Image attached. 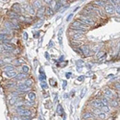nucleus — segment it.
<instances>
[{"mask_svg": "<svg viewBox=\"0 0 120 120\" xmlns=\"http://www.w3.org/2000/svg\"><path fill=\"white\" fill-rule=\"evenodd\" d=\"M78 18H80L81 20H83L86 25L88 26H91V25H94L95 24V21H94V18L91 17V16H87V15H80L78 16Z\"/></svg>", "mask_w": 120, "mask_h": 120, "instance_id": "nucleus-1", "label": "nucleus"}, {"mask_svg": "<svg viewBox=\"0 0 120 120\" xmlns=\"http://www.w3.org/2000/svg\"><path fill=\"white\" fill-rule=\"evenodd\" d=\"M16 113H17V115H29V116L32 115V112L30 111L29 109L24 108V106L20 107V108H17L16 109Z\"/></svg>", "mask_w": 120, "mask_h": 120, "instance_id": "nucleus-2", "label": "nucleus"}, {"mask_svg": "<svg viewBox=\"0 0 120 120\" xmlns=\"http://www.w3.org/2000/svg\"><path fill=\"white\" fill-rule=\"evenodd\" d=\"M104 12L108 15H112L114 13V7L112 4H106L104 6Z\"/></svg>", "mask_w": 120, "mask_h": 120, "instance_id": "nucleus-3", "label": "nucleus"}, {"mask_svg": "<svg viewBox=\"0 0 120 120\" xmlns=\"http://www.w3.org/2000/svg\"><path fill=\"white\" fill-rule=\"evenodd\" d=\"M80 15H87V16H91V17H95V12H93V11H90V10H88V9H86V8H84L83 9V11H82V13L80 14Z\"/></svg>", "mask_w": 120, "mask_h": 120, "instance_id": "nucleus-4", "label": "nucleus"}, {"mask_svg": "<svg viewBox=\"0 0 120 120\" xmlns=\"http://www.w3.org/2000/svg\"><path fill=\"white\" fill-rule=\"evenodd\" d=\"M4 27H5V28H7V29H9L10 31H13V30H19V26L14 25L13 23L10 22V20H9V21H5V22H4Z\"/></svg>", "mask_w": 120, "mask_h": 120, "instance_id": "nucleus-5", "label": "nucleus"}, {"mask_svg": "<svg viewBox=\"0 0 120 120\" xmlns=\"http://www.w3.org/2000/svg\"><path fill=\"white\" fill-rule=\"evenodd\" d=\"M12 11L15 12V13L18 14V15H21V13L24 12V10L21 8V6L19 5L18 3H15V4H14V5L12 6Z\"/></svg>", "mask_w": 120, "mask_h": 120, "instance_id": "nucleus-6", "label": "nucleus"}, {"mask_svg": "<svg viewBox=\"0 0 120 120\" xmlns=\"http://www.w3.org/2000/svg\"><path fill=\"white\" fill-rule=\"evenodd\" d=\"M92 4L94 6L100 8V7H104L107 4V1H106V0H94V1L92 2Z\"/></svg>", "mask_w": 120, "mask_h": 120, "instance_id": "nucleus-7", "label": "nucleus"}, {"mask_svg": "<svg viewBox=\"0 0 120 120\" xmlns=\"http://www.w3.org/2000/svg\"><path fill=\"white\" fill-rule=\"evenodd\" d=\"M72 36V39L74 41H80V39H83L85 38L84 33H75V34H71Z\"/></svg>", "mask_w": 120, "mask_h": 120, "instance_id": "nucleus-8", "label": "nucleus"}, {"mask_svg": "<svg viewBox=\"0 0 120 120\" xmlns=\"http://www.w3.org/2000/svg\"><path fill=\"white\" fill-rule=\"evenodd\" d=\"M45 15V8L44 7H41V8H38V12H37V16L38 18H41L43 17V15Z\"/></svg>", "mask_w": 120, "mask_h": 120, "instance_id": "nucleus-9", "label": "nucleus"}, {"mask_svg": "<svg viewBox=\"0 0 120 120\" xmlns=\"http://www.w3.org/2000/svg\"><path fill=\"white\" fill-rule=\"evenodd\" d=\"M25 9H26V11H28L31 15H35L36 14V9L33 7L32 4H28V5H24Z\"/></svg>", "mask_w": 120, "mask_h": 120, "instance_id": "nucleus-10", "label": "nucleus"}, {"mask_svg": "<svg viewBox=\"0 0 120 120\" xmlns=\"http://www.w3.org/2000/svg\"><path fill=\"white\" fill-rule=\"evenodd\" d=\"M104 96L111 99V98L113 97V92L111 90V88H106L104 90Z\"/></svg>", "mask_w": 120, "mask_h": 120, "instance_id": "nucleus-11", "label": "nucleus"}, {"mask_svg": "<svg viewBox=\"0 0 120 120\" xmlns=\"http://www.w3.org/2000/svg\"><path fill=\"white\" fill-rule=\"evenodd\" d=\"M90 105L92 106V108H99V109H101V107H102V104L100 103V100H92V101L90 102Z\"/></svg>", "mask_w": 120, "mask_h": 120, "instance_id": "nucleus-12", "label": "nucleus"}, {"mask_svg": "<svg viewBox=\"0 0 120 120\" xmlns=\"http://www.w3.org/2000/svg\"><path fill=\"white\" fill-rule=\"evenodd\" d=\"M82 119H95V117H94V114L91 112H87L83 115Z\"/></svg>", "mask_w": 120, "mask_h": 120, "instance_id": "nucleus-13", "label": "nucleus"}, {"mask_svg": "<svg viewBox=\"0 0 120 120\" xmlns=\"http://www.w3.org/2000/svg\"><path fill=\"white\" fill-rule=\"evenodd\" d=\"M27 74L28 73H19L18 75L16 74V76L15 77V81H20V80H24V79H26L27 78Z\"/></svg>", "mask_w": 120, "mask_h": 120, "instance_id": "nucleus-14", "label": "nucleus"}, {"mask_svg": "<svg viewBox=\"0 0 120 120\" xmlns=\"http://www.w3.org/2000/svg\"><path fill=\"white\" fill-rule=\"evenodd\" d=\"M7 15L10 18H17V19H18V16H19V15L16 14L15 12H14V11H8L7 12Z\"/></svg>", "mask_w": 120, "mask_h": 120, "instance_id": "nucleus-15", "label": "nucleus"}, {"mask_svg": "<svg viewBox=\"0 0 120 120\" xmlns=\"http://www.w3.org/2000/svg\"><path fill=\"white\" fill-rule=\"evenodd\" d=\"M45 15L47 16H52L54 15V10L51 7H47L45 8Z\"/></svg>", "mask_w": 120, "mask_h": 120, "instance_id": "nucleus-16", "label": "nucleus"}, {"mask_svg": "<svg viewBox=\"0 0 120 120\" xmlns=\"http://www.w3.org/2000/svg\"><path fill=\"white\" fill-rule=\"evenodd\" d=\"M18 100H21L18 96H12L11 99H9L8 102H9L10 105H15V103L16 101H18Z\"/></svg>", "mask_w": 120, "mask_h": 120, "instance_id": "nucleus-17", "label": "nucleus"}, {"mask_svg": "<svg viewBox=\"0 0 120 120\" xmlns=\"http://www.w3.org/2000/svg\"><path fill=\"white\" fill-rule=\"evenodd\" d=\"M63 29H60V31L58 33V41L60 45H63Z\"/></svg>", "mask_w": 120, "mask_h": 120, "instance_id": "nucleus-18", "label": "nucleus"}, {"mask_svg": "<svg viewBox=\"0 0 120 120\" xmlns=\"http://www.w3.org/2000/svg\"><path fill=\"white\" fill-rule=\"evenodd\" d=\"M28 99H29L30 102H33L34 103L35 99H36V93L33 92V91H29L28 92Z\"/></svg>", "mask_w": 120, "mask_h": 120, "instance_id": "nucleus-19", "label": "nucleus"}, {"mask_svg": "<svg viewBox=\"0 0 120 120\" xmlns=\"http://www.w3.org/2000/svg\"><path fill=\"white\" fill-rule=\"evenodd\" d=\"M17 72L15 71V69H14V70H10V71H7L6 72V75L9 77V78H15L16 76Z\"/></svg>", "mask_w": 120, "mask_h": 120, "instance_id": "nucleus-20", "label": "nucleus"}, {"mask_svg": "<svg viewBox=\"0 0 120 120\" xmlns=\"http://www.w3.org/2000/svg\"><path fill=\"white\" fill-rule=\"evenodd\" d=\"M14 69H15V67L14 65H11V64H9V65H5L3 68H2V70L4 72H7V71H10V70H14Z\"/></svg>", "mask_w": 120, "mask_h": 120, "instance_id": "nucleus-21", "label": "nucleus"}, {"mask_svg": "<svg viewBox=\"0 0 120 120\" xmlns=\"http://www.w3.org/2000/svg\"><path fill=\"white\" fill-rule=\"evenodd\" d=\"M81 49H82V51H83V54H84V56H87L88 54H89V47L88 46H86V45H85V46H83V47H81Z\"/></svg>", "mask_w": 120, "mask_h": 120, "instance_id": "nucleus-22", "label": "nucleus"}, {"mask_svg": "<svg viewBox=\"0 0 120 120\" xmlns=\"http://www.w3.org/2000/svg\"><path fill=\"white\" fill-rule=\"evenodd\" d=\"M32 5H33V7L35 9H38V8L41 7V0H35Z\"/></svg>", "mask_w": 120, "mask_h": 120, "instance_id": "nucleus-23", "label": "nucleus"}, {"mask_svg": "<svg viewBox=\"0 0 120 120\" xmlns=\"http://www.w3.org/2000/svg\"><path fill=\"white\" fill-rule=\"evenodd\" d=\"M56 3H57V4H55V6H54V8H53L54 12H58V11H60V9H61V7L63 6V5H62V3L60 2L59 0H58V1H57Z\"/></svg>", "mask_w": 120, "mask_h": 120, "instance_id": "nucleus-24", "label": "nucleus"}, {"mask_svg": "<svg viewBox=\"0 0 120 120\" xmlns=\"http://www.w3.org/2000/svg\"><path fill=\"white\" fill-rule=\"evenodd\" d=\"M101 111L103 112H105V113H109V112H111V109H109V108L108 105H104V106L101 107Z\"/></svg>", "mask_w": 120, "mask_h": 120, "instance_id": "nucleus-25", "label": "nucleus"}, {"mask_svg": "<svg viewBox=\"0 0 120 120\" xmlns=\"http://www.w3.org/2000/svg\"><path fill=\"white\" fill-rule=\"evenodd\" d=\"M15 86H16L15 81H11V82H9V83L6 85V87H7V88H11V87H15Z\"/></svg>", "mask_w": 120, "mask_h": 120, "instance_id": "nucleus-26", "label": "nucleus"}, {"mask_svg": "<svg viewBox=\"0 0 120 120\" xmlns=\"http://www.w3.org/2000/svg\"><path fill=\"white\" fill-rule=\"evenodd\" d=\"M109 103H111V105H112V107H114V108L119 107V103H118L117 100H112V101H109Z\"/></svg>", "mask_w": 120, "mask_h": 120, "instance_id": "nucleus-27", "label": "nucleus"}, {"mask_svg": "<svg viewBox=\"0 0 120 120\" xmlns=\"http://www.w3.org/2000/svg\"><path fill=\"white\" fill-rule=\"evenodd\" d=\"M24 84H25L26 86H32V85H33V80L27 79V80H25V81H24Z\"/></svg>", "mask_w": 120, "mask_h": 120, "instance_id": "nucleus-28", "label": "nucleus"}, {"mask_svg": "<svg viewBox=\"0 0 120 120\" xmlns=\"http://www.w3.org/2000/svg\"><path fill=\"white\" fill-rule=\"evenodd\" d=\"M18 19L17 18H11V19H10V22H11V23H13L14 25H16V26H18Z\"/></svg>", "mask_w": 120, "mask_h": 120, "instance_id": "nucleus-29", "label": "nucleus"}, {"mask_svg": "<svg viewBox=\"0 0 120 120\" xmlns=\"http://www.w3.org/2000/svg\"><path fill=\"white\" fill-rule=\"evenodd\" d=\"M15 108H20V107H23L24 106V102H22V101H16L15 103Z\"/></svg>", "mask_w": 120, "mask_h": 120, "instance_id": "nucleus-30", "label": "nucleus"}, {"mask_svg": "<svg viewBox=\"0 0 120 120\" xmlns=\"http://www.w3.org/2000/svg\"><path fill=\"white\" fill-rule=\"evenodd\" d=\"M97 116H98V119H106V114L103 112H101L99 114H97Z\"/></svg>", "mask_w": 120, "mask_h": 120, "instance_id": "nucleus-31", "label": "nucleus"}, {"mask_svg": "<svg viewBox=\"0 0 120 120\" xmlns=\"http://www.w3.org/2000/svg\"><path fill=\"white\" fill-rule=\"evenodd\" d=\"M29 70H30V68H29V66L28 65H23L22 66V72H24V73H28L29 72Z\"/></svg>", "mask_w": 120, "mask_h": 120, "instance_id": "nucleus-32", "label": "nucleus"}, {"mask_svg": "<svg viewBox=\"0 0 120 120\" xmlns=\"http://www.w3.org/2000/svg\"><path fill=\"white\" fill-rule=\"evenodd\" d=\"M104 55H105V53H104L103 51H101V52H99V53L96 55V58H97V59H99V60H103V58H104V57L102 58V56H104Z\"/></svg>", "mask_w": 120, "mask_h": 120, "instance_id": "nucleus-33", "label": "nucleus"}, {"mask_svg": "<svg viewBox=\"0 0 120 120\" xmlns=\"http://www.w3.org/2000/svg\"><path fill=\"white\" fill-rule=\"evenodd\" d=\"M38 79H39V81H41V82L45 81V80H46V76H45V74H41V75H39V77H38Z\"/></svg>", "mask_w": 120, "mask_h": 120, "instance_id": "nucleus-34", "label": "nucleus"}, {"mask_svg": "<svg viewBox=\"0 0 120 120\" xmlns=\"http://www.w3.org/2000/svg\"><path fill=\"white\" fill-rule=\"evenodd\" d=\"M41 86L43 89H47V88H48V86H47V84H46L44 81L41 82Z\"/></svg>", "mask_w": 120, "mask_h": 120, "instance_id": "nucleus-35", "label": "nucleus"}, {"mask_svg": "<svg viewBox=\"0 0 120 120\" xmlns=\"http://www.w3.org/2000/svg\"><path fill=\"white\" fill-rule=\"evenodd\" d=\"M63 108H62V106L61 105H58V114H62L63 113Z\"/></svg>", "mask_w": 120, "mask_h": 120, "instance_id": "nucleus-36", "label": "nucleus"}, {"mask_svg": "<svg viewBox=\"0 0 120 120\" xmlns=\"http://www.w3.org/2000/svg\"><path fill=\"white\" fill-rule=\"evenodd\" d=\"M86 90H87V89H86V87H84V88H83L82 93H81V98H83V97L86 95Z\"/></svg>", "mask_w": 120, "mask_h": 120, "instance_id": "nucleus-37", "label": "nucleus"}, {"mask_svg": "<svg viewBox=\"0 0 120 120\" xmlns=\"http://www.w3.org/2000/svg\"><path fill=\"white\" fill-rule=\"evenodd\" d=\"M41 25H42V21H39L38 23H37V24L34 26V28L38 29V28H39V27H41Z\"/></svg>", "mask_w": 120, "mask_h": 120, "instance_id": "nucleus-38", "label": "nucleus"}, {"mask_svg": "<svg viewBox=\"0 0 120 120\" xmlns=\"http://www.w3.org/2000/svg\"><path fill=\"white\" fill-rule=\"evenodd\" d=\"M72 17H73V13H72V14H70V15H69L67 16V18H66V21H70Z\"/></svg>", "mask_w": 120, "mask_h": 120, "instance_id": "nucleus-39", "label": "nucleus"}, {"mask_svg": "<svg viewBox=\"0 0 120 120\" xmlns=\"http://www.w3.org/2000/svg\"><path fill=\"white\" fill-rule=\"evenodd\" d=\"M23 39H24V41H27V39H28V34L26 32L23 33Z\"/></svg>", "mask_w": 120, "mask_h": 120, "instance_id": "nucleus-40", "label": "nucleus"}, {"mask_svg": "<svg viewBox=\"0 0 120 120\" xmlns=\"http://www.w3.org/2000/svg\"><path fill=\"white\" fill-rule=\"evenodd\" d=\"M59 1L62 3V5H64V4L67 3V0H59Z\"/></svg>", "mask_w": 120, "mask_h": 120, "instance_id": "nucleus-41", "label": "nucleus"}, {"mask_svg": "<svg viewBox=\"0 0 120 120\" xmlns=\"http://www.w3.org/2000/svg\"><path fill=\"white\" fill-rule=\"evenodd\" d=\"M84 79H85V76H81V77H78V80L80 82H83L84 81Z\"/></svg>", "mask_w": 120, "mask_h": 120, "instance_id": "nucleus-42", "label": "nucleus"}, {"mask_svg": "<svg viewBox=\"0 0 120 120\" xmlns=\"http://www.w3.org/2000/svg\"><path fill=\"white\" fill-rule=\"evenodd\" d=\"M66 85H67V82H66V81H65V80H64V81L63 82V88H64V89L65 88V86H66Z\"/></svg>", "mask_w": 120, "mask_h": 120, "instance_id": "nucleus-43", "label": "nucleus"}, {"mask_svg": "<svg viewBox=\"0 0 120 120\" xmlns=\"http://www.w3.org/2000/svg\"><path fill=\"white\" fill-rule=\"evenodd\" d=\"M114 86H115V89H117V90H119V86H119V83L115 84V85H114Z\"/></svg>", "mask_w": 120, "mask_h": 120, "instance_id": "nucleus-44", "label": "nucleus"}, {"mask_svg": "<svg viewBox=\"0 0 120 120\" xmlns=\"http://www.w3.org/2000/svg\"><path fill=\"white\" fill-rule=\"evenodd\" d=\"M39 73H41V74H44V70H43V68H39Z\"/></svg>", "mask_w": 120, "mask_h": 120, "instance_id": "nucleus-45", "label": "nucleus"}, {"mask_svg": "<svg viewBox=\"0 0 120 120\" xmlns=\"http://www.w3.org/2000/svg\"><path fill=\"white\" fill-rule=\"evenodd\" d=\"M43 1H44L46 4H50V3L52 2V0H43Z\"/></svg>", "mask_w": 120, "mask_h": 120, "instance_id": "nucleus-46", "label": "nucleus"}, {"mask_svg": "<svg viewBox=\"0 0 120 120\" xmlns=\"http://www.w3.org/2000/svg\"><path fill=\"white\" fill-rule=\"evenodd\" d=\"M64 56H61V58H60V59H59V61H60V62H62V61H63V60H64Z\"/></svg>", "mask_w": 120, "mask_h": 120, "instance_id": "nucleus-47", "label": "nucleus"}, {"mask_svg": "<svg viewBox=\"0 0 120 120\" xmlns=\"http://www.w3.org/2000/svg\"><path fill=\"white\" fill-rule=\"evenodd\" d=\"M70 75H71V72L66 73V78H69V77H70Z\"/></svg>", "mask_w": 120, "mask_h": 120, "instance_id": "nucleus-48", "label": "nucleus"}, {"mask_svg": "<svg viewBox=\"0 0 120 120\" xmlns=\"http://www.w3.org/2000/svg\"><path fill=\"white\" fill-rule=\"evenodd\" d=\"M38 37H39V33H37L36 35H34V38H38Z\"/></svg>", "mask_w": 120, "mask_h": 120, "instance_id": "nucleus-49", "label": "nucleus"}, {"mask_svg": "<svg viewBox=\"0 0 120 120\" xmlns=\"http://www.w3.org/2000/svg\"><path fill=\"white\" fill-rule=\"evenodd\" d=\"M53 46V42L51 41V42H50V43H48V47H52Z\"/></svg>", "mask_w": 120, "mask_h": 120, "instance_id": "nucleus-50", "label": "nucleus"}, {"mask_svg": "<svg viewBox=\"0 0 120 120\" xmlns=\"http://www.w3.org/2000/svg\"><path fill=\"white\" fill-rule=\"evenodd\" d=\"M45 58H46L47 60H49V55H48V53H47V52L45 53Z\"/></svg>", "mask_w": 120, "mask_h": 120, "instance_id": "nucleus-51", "label": "nucleus"}, {"mask_svg": "<svg viewBox=\"0 0 120 120\" xmlns=\"http://www.w3.org/2000/svg\"><path fill=\"white\" fill-rule=\"evenodd\" d=\"M112 1H113V3H119V0H112Z\"/></svg>", "mask_w": 120, "mask_h": 120, "instance_id": "nucleus-52", "label": "nucleus"}, {"mask_svg": "<svg viewBox=\"0 0 120 120\" xmlns=\"http://www.w3.org/2000/svg\"><path fill=\"white\" fill-rule=\"evenodd\" d=\"M2 64H5L3 63V61H2V60H0V65H2Z\"/></svg>", "mask_w": 120, "mask_h": 120, "instance_id": "nucleus-53", "label": "nucleus"}, {"mask_svg": "<svg viewBox=\"0 0 120 120\" xmlns=\"http://www.w3.org/2000/svg\"><path fill=\"white\" fill-rule=\"evenodd\" d=\"M64 98H67V97H68V94H66V93H65V94L64 95Z\"/></svg>", "mask_w": 120, "mask_h": 120, "instance_id": "nucleus-54", "label": "nucleus"}, {"mask_svg": "<svg viewBox=\"0 0 120 120\" xmlns=\"http://www.w3.org/2000/svg\"><path fill=\"white\" fill-rule=\"evenodd\" d=\"M2 1H8V0H2Z\"/></svg>", "mask_w": 120, "mask_h": 120, "instance_id": "nucleus-55", "label": "nucleus"}]
</instances>
